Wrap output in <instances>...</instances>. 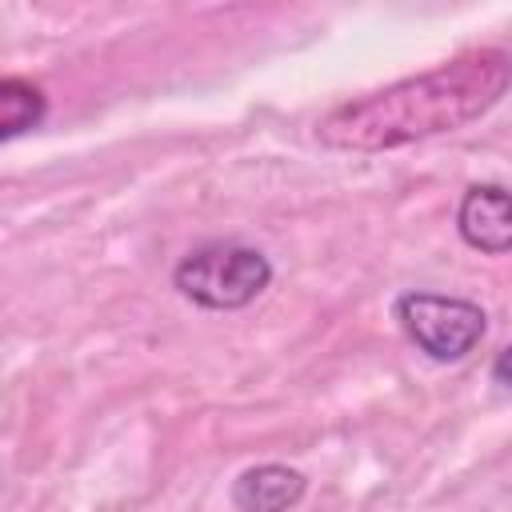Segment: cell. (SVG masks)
<instances>
[{
	"label": "cell",
	"mask_w": 512,
	"mask_h": 512,
	"mask_svg": "<svg viewBox=\"0 0 512 512\" xmlns=\"http://www.w3.org/2000/svg\"><path fill=\"white\" fill-rule=\"evenodd\" d=\"M508 92V52L476 48L420 76L396 80L380 92L332 108L316 136L344 152H384L424 136L456 132L492 112Z\"/></svg>",
	"instance_id": "cell-1"
},
{
	"label": "cell",
	"mask_w": 512,
	"mask_h": 512,
	"mask_svg": "<svg viewBox=\"0 0 512 512\" xmlns=\"http://www.w3.org/2000/svg\"><path fill=\"white\" fill-rule=\"evenodd\" d=\"M172 284L184 300L212 308V312H232L252 304L268 284H272V264L260 248L248 244H204L196 252H188L176 272Z\"/></svg>",
	"instance_id": "cell-2"
},
{
	"label": "cell",
	"mask_w": 512,
	"mask_h": 512,
	"mask_svg": "<svg viewBox=\"0 0 512 512\" xmlns=\"http://www.w3.org/2000/svg\"><path fill=\"white\" fill-rule=\"evenodd\" d=\"M396 320L404 336L436 364L464 360L484 340V328H488V316L480 304L460 296H440V292H404L396 300Z\"/></svg>",
	"instance_id": "cell-3"
},
{
	"label": "cell",
	"mask_w": 512,
	"mask_h": 512,
	"mask_svg": "<svg viewBox=\"0 0 512 512\" xmlns=\"http://www.w3.org/2000/svg\"><path fill=\"white\" fill-rule=\"evenodd\" d=\"M460 236L464 244L488 252V256H504L512 244V212H508V192L500 184H476L464 192L460 212H456Z\"/></svg>",
	"instance_id": "cell-4"
},
{
	"label": "cell",
	"mask_w": 512,
	"mask_h": 512,
	"mask_svg": "<svg viewBox=\"0 0 512 512\" xmlns=\"http://www.w3.org/2000/svg\"><path fill=\"white\" fill-rule=\"evenodd\" d=\"M304 488H308L304 472H296L288 464H256L236 476L232 504L240 512H288L300 504Z\"/></svg>",
	"instance_id": "cell-5"
},
{
	"label": "cell",
	"mask_w": 512,
	"mask_h": 512,
	"mask_svg": "<svg viewBox=\"0 0 512 512\" xmlns=\"http://www.w3.org/2000/svg\"><path fill=\"white\" fill-rule=\"evenodd\" d=\"M40 116H44L40 88L4 76L0 80V140H12L20 132H28L32 124H40Z\"/></svg>",
	"instance_id": "cell-6"
},
{
	"label": "cell",
	"mask_w": 512,
	"mask_h": 512,
	"mask_svg": "<svg viewBox=\"0 0 512 512\" xmlns=\"http://www.w3.org/2000/svg\"><path fill=\"white\" fill-rule=\"evenodd\" d=\"M496 384L508 388V352H504V348H500V356H496Z\"/></svg>",
	"instance_id": "cell-7"
}]
</instances>
